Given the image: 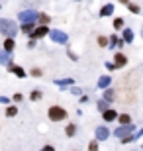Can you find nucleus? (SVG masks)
<instances>
[{
    "label": "nucleus",
    "instance_id": "f257e3e1",
    "mask_svg": "<svg viewBox=\"0 0 143 151\" xmlns=\"http://www.w3.org/2000/svg\"><path fill=\"white\" fill-rule=\"evenodd\" d=\"M0 34L6 37H14L18 34V26L10 18H0Z\"/></svg>",
    "mask_w": 143,
    "mask_h": 151
},
{
    "label": "nucleus",
    "instance_id": "f03ea898",
    "mask_svg": "<svg viewBox=\"0 0 143 151\" xmlns=\"http://www.w3.org/2000/svg\"><path fill=\"white\" fill-rule=\"evenodd\" d=\"M47 118H49L51 122H63V120L69 118V112H67L63 106H59V104H53V106H49V110H47Z\"/></svg>",
    "mask_w": 143,
    "mask_h": 151
},
{
    "label": "nucleus",
    "instance_id": "7ed1b4c3",
    "mask_svg": "<svg viewBox=\"0 0 143 151\" xmlns=\"http://www.w3.org/2000/svg\"><path fill=\"white\" fill-rule=\"evenodd\" d=\"M133 129H137L133 122L132 124H124V126H118V128L114 129V135L118 137V139H121V137H126V135H132Z\"/></svg>",
    "mask_w": 143,
    "mask_h": 151
},
{
    "label": "nucleus",
    "instance_id": "20e7f679",
    "mask_svg": "<svg viewBox=\"0 0 143 151\" xmlns=\"http://www.w3.org/2000/svg\"><path fill=\"white\" fill-rule=\"evenodd\" d=\"M49 37H51V41L61 43V45L69 43V35H67L65 32H61V29H49Z\"/></svg>",
    "mask_w": 143,
    "mask_h": 151
},
{
    "label": "nucleus",
    "instance_id": "39448f33",
    "mask_svg": "<svg viewBox=\"0 0 143 151\" xmlns=\"http://www.w3.org/2000/svg\"><path fill=\"white\" fill-rule=\"evenodd\" d=\"M18 20L20 22H37V12L35 10H22L18 14Z\"/></svg>",
    "mask_w": 143,
    "mask_h": 151
},
{
    "label": "nucleus",
    "instance_id": "423d86ee",
    "mask_svg": "<svg viewBox=\"0 0 143 151\" xmlns=\"http://www.w3.org/2000/svg\"><path fill=\"white\" fill-rule=\"evenodd\" d=\"M45 35H49V26H41V24H37L29 37L32 39H43Z\"/></svg>",
    "mask_w": 143,
    "mask_h": 151
},
{
    "label": "nucleus",
    "instance_id": "0eeeda50",
    "mask_svg": "<svg viewBox=\"0 0 143 151\" xmlns=\"http://www.w3.org/2000/svg\"><path fill=\"white\" fill-rule=\"evenodd\" d=\"M108 137H110V128H108V126H98V128L94 129V139L106 141Z\"/></svg>",
    "mask_w": 143,
    "mask_h": 151
},
{
    "label": "nucleus",
    "instance_id": "6e6552de",
    "mask_svg": "<svg viewBox=\"0 0 143 151\" xmlns=\"http://www.w3.org/2000/svg\"><path fill=\"white\" fill-rule=\"evenodd\" d=\"M6 69H8V73H14L18 78H26V71H24L20 65H16V63L8 61V63H6Z\"/></svg>",
    "mask_w": 143,
    "mask_h": 151
},
{
    "label": "nucleus",
    "instance_id": "1a4fd4ad",
    "mask_svg": "<svg viewBox=\"0 0 143 151\" xmlns=\"http://www.w3.org/2000/svg\"><path fill=\"white\" fill-rule=\"evenodd\" d=\"M114 65L116 69H124L127 65V55L121 51H114Z\"/></svg>",
    "mask_w": 143,
    "mask_h": 151
},
{
    "label": "nucleus",
    "instance_id": "9d476101",
    "mask_svg": "<svg viewBox=\"0 0 143 151\" xmlns=\"http://www.w3.org/2000/svg\"><path fill=\"white\" fill-rule=\"evenodd\" d=\"M102 118H104L106 124L116 122V120H118V112H116L114 108H108V110H104V112H102Z\"/></svg>",
    "mask_w": 143,
    "mask_h": 151
},
{
    "label": "nucleus",
    "instance_id": "9b49d317",
    "mask_svg": "<svg viewBox=\"0 0 143 151\" xmlns=\"http://www.w3.org/2000/svg\"><path fill=\"white\" fill-rule=\"evenodd\" d=\"M114 10H116V4H104L102 8H100L98 16L100 18H108V16H112V14H114Z\"/></svg>",
    "mask_w": 143,
    "mask_h": 151
},
{
    "label": "nucleus",
    "instance_id": "f8f14e48",
    "mask_svg": "<svg viewBox=\"0 0 143 151\" xmlns=\"http://www.w3.org/2000/svg\"><path fill=\"white\" fill-rule=\"evenodd\" d=\"M2 49H4L6 53H12V51L16 49V39L14 37H6L4 43H2Z\"/></svg>",
    "mask_w": 143,
    "mask_h": 151
},
{
    "label": "nucleus",
    "instance_id": "ddd939ff",
    "mask_svg": "<svg viewBox=\"0 0 143 151\" xmlns=\"http://www.w3.org/2000/svg\"><path fill=\"white\" fill-rule=\"evenodd\" d=\"M121 35H124V41H126V43H133V39H135V34H133V29L132 28H124L121 29Z\"/></svg>",
    "mask_w": 143,
    "mask_h": 151
},
{
    "label": "nucleus",
    "instance_id": "4468645a",
    "mask_svg": "<svg viewBox=\"0 0 143 151\" xmlns=\"http://www.w3.org/2000/svg\"><path fill=\"white\" fill-rule=\"evenodd\" d=\"M55 84L59 86V88H71L73 84H75V78H71V77L69 78H57Z\"/></svg>",
    "mask_w": 143,
    "mask_h": 151
},
{
    "label": "nucleus",
    "instance_id": "2eb2a0df",
    "mask_svg": "<svg viewBox=\"0 0 143 151\" xmlns=\"http://www.w3.org/2000/svg\"><path fill=\"white\" fill-rule=\"evenodd\" d=\"M35 26H37V22H24L22 26H20V29H22V34L32 35V32L35 29Z\"/></svg>",
    "mask_w": 143,
    "mask_h": 151
},
{
    "label": "nucleus",
    "instance_id": "dca6fc26",
    "mask_svg": "<svg viewBox=\"0 0 143 151\" xmlns=\"http://www.w3.org/2000/svg\"><path fill=\"white\" fill-rule=\"evenodd\" d=\"M110 84H112V77H110V75H102V77L98 78V88H100V90L108 88Z\"/></svg>",
    "mask_w": 143,
    "mask_h": 151
},
{
    "label": "nucleus",
    "instance_id": "f3484780",
    "mask_svg": "<svg viewBox=\"0 0 143 151\" xmlns=\"http://www.w3.org/2000/svg\"><path fill=\"white\" fill-rule=\"evenodd\" d=\"M106 102H114L116 100V90L112 88V86H108V88H104V96H102Z\"/></svg>",
    "mask_w": 143,
    "mask_h": 151
},
{
    "label": "nucleus",
    "instance_id": "a211bd4d",
    "mask_svg": "<svg viewBox=\"0 0 143 151\" xmlns=\"http://www.w3.org/2000/svg\"><path fill=\"white\" fill-rule=\"evenodd\" d=\"M49 22H51L49 14H45V12H37V24H41V26H49Z\"/></svg>",
    "mask_w": 143,
    "mask_h": 151
},
{
    "label": "nucleus",
    "instance_id": "6ab92c4d",
    "mask_svg": "<svg viewBox=\"0 0 143 151\" xmlns=\"http://www.w3.org/2000/svg\"><path fill=\"white\" fill-rule=\"evenodd\" d=\"M112 26H114V29H116V32H121V29L126 28V22H124V18H121V16H118V18H114Z\"/></svg>",
    "mask_w": 143,
    "mask_h": 151
},
{
    "label": "nucleus",
    "instance_id": "aec40b11",
    "mask_svg": "<svg viewBox=\"0 0 143 151\" xmlns=\"http://www.w3.org/2000/svg\"><path fill=\"white\" fill-rule=\"evenodd\" d=\"M127 12H132V14H141V6L139 4H133V2H129V4H126Z\"/></svg>",
    "mask_w": 143,
    "mask_h": 151
},
{
    "label": "nucleus",
    "instance_id": "412c9836",
    "mask_svg": "<svg viewBox=\"0 0 143 151\" xmlns=\"http://www.w3.org/2000/svg\"><path fill=\"white\" fill-rule=\"evenodd\" d=\"M6 118H14V116H16V114H18V108L16 106H14V104H8V106H6Z\"/></svg>",
    "mask_w": 143,
    "mask_h": 151
},
{
    "label": "nucleus",
    "instance_id": "4be33fe9",
    "mask_svg": "<svg viewBox=\"0 0 143 151\" xmlns=\"http://www.w3.org/2000/svg\"><path fill=\"white\" fill-rule=\"evenodd\" d=\"M65 134H67V137H73V135L77 134V124H67Z\"/></svg>",
    "mask_w": 143,
    "mask_h": 151
},
{
    "label": "nucleus",
    "instance_id": "5701e85b",
    "mask_svg": "<svg viewBox=\"0 0 143 151\" xmlns=\"http://www.w3.org/2000/svg\"><path fill=\"white\" fill-rule=\"evenodd\" d=\"M118 122H120V126L132 124V116H129V114H118Z\"/></svg>",
    "mask_w": 143,
    "mask_h": 151
},
{
    "label": "nucleus",
    "instance_id": "b1692460",
    "mask_svg": "<svg viewBox=\"0 0 143 151\" xmlns=\"http://www.w3.org/2000/svg\"><path fill=\"white\" fill-rule=\"evenodd\" d=\"M41 98H43V92H41V90H32V94H29V100L39 102Z\"/></svg>",
    "mask_w": 143,
    "mask_h": 151
},
{
    "label": "nucleus",
    "instance_id": "393cba45",
    "mask_svg": "<svg viewBox=\"0 0 143 151\" xmlns=\"http://www.w3.org/2000/svg\"><path fill=\"white\" fill-rule=\"evenodd\" d=\"M96 108H98V112H104V110H108V108H110V102H106L104 98H102V100L96 102Z\"/></svg>",
    "mask_w": 143,
    "mask_h": 151
},
{
    "label": "nucleus",
    "instance_id": "a878e982",
    "mask_svg": "<svg viewBox=\"0 0 143 151\" xmlns=\"http://www.w3.org/2000/svg\"><path fill=\"white\" fill-rule=\"evenodd\" d=\"M118 39H120V37H118L116 34L108 37V47H110V49H116V43H118Z\"/></svg>",
    "mask_w": 143,
    "mask_h": 151
},
{
    "label": "nucleus",
    "instance_id": "bb28decb",
    "mask_svg": "<svg viewBox=\"0 0 143 151\" xmlns=\"http://www.w3.org/2000/svg\"><path fill=\"white\" fill-rule=\"evenodd\" d=\"M8 57H10V53H6L4 49L0 51V63H2V65H6V63L10 61V59H8Z\"/></svg>",
    "mask_w": 143,
    "mask_h": 151
},
{
    "label": "nucleus",
    "instance_id": "cd10ccee",
    "mask_svg": "<svg viewBox=\"0 0 143 151\" xmlns=\"http://www.w3.org/2000/svg\"><path fill=\"white\" fill-rule=\"evenodd\" d=\"M96 41H98L100 47H108V37H106V35H98V39H96Z\"/></svg>",
    "mask_w": 143,
    "mask_h": 151
},
{
    "label": "nucleus",
    "instance_id": "c85d7f7f",
    "mask_svg": "<svg viewBox=\"0 0 143 151\" xmlns=\"http://www.w3.org/2000/svg\"><path fill=\"white\" fill-rule=\"evenodd\" d=\"M98 143H100L98 139H92L90 143H88V151H98V149H100V147H98Z\"/></svg>",
    "mask_w": 143,
    "mask_h": 151
},
{
    "label": "nucleus",
    "instance_id": "c756f323",
    "mask_svg": "<svg viewBox=\"0 0 143 151\" xmlns=\"http://www.w3.org/2000/svg\"><path fill=\"white\" fill-rule=\"evenodd\" d=\"M29 75H32V77H35V78H39V77H41V75H43V71H41V69H39V67H33L32 71H29Z\"/></svg>",
    "mask_w": 143,
    "mask_h": 151
},
{
    "label": "nucleus",
    "instance_id": "7c9ffc66",
    "mask_svg": "<svg viewBox=\"0 0 143 151\" xmlns=\"http://www.w3.org/2000/svg\"><path fill=\"white\" fill-rule=\"evenodd\" d=\"M22 100H24V94H22V92H16V94L12 96V102H16V104H18V102H22Z\"/></svg>",
    "mask_w": 143,
    "mask_h": 151
},
{
    "label": "nucleus",
    "instance_id": "2f4dec72",
    "mask_svg": "<svg viewBox=\"0 0 143 151\" xmlns=\"http://www.w3.org/2000/svg\"><path fill=\"white\" fill-rule=\"evenodd\" d=\"M104 67L108 69L110 73H112V71H116V65H114V61H106V63H104Z\"/></svg>",
    "mask_w": 143,
    "mask_h": 151
},
{
    "label": "nucleus",
    "instance_id": "473e14b6",
    "mask_svg": "<svg viewBox=\"0 0 143 151\" xmlns=\"http://www.w3.org/2000/svg\"><path fill=\"white\" fill-rule=\"evenodd\" d=\"M71 94H75V96H80V94H83V90L78 88V86H71Z\"/></svg>",
    "mask_w": 143,
    "mask_h": 151
},
{
    "label": "nucleus",
    "instance_id": "72a5a7b5",
    "mask_svg": "<svg viewBox=\"0 0 143 151\" xmlns=\"http://www.w3.org/2000/svg\"><path fill=\"white\" fill-rule=\"evenodd\" d=\"M67 57H69L71 61H78V55H77V53H73V51H67Z\"/></svg>",
    "mask_w": 143,
    "mask_h": 151
},
{
    "label": "nucleus",
    "instance_id": "f704fd0d",
    "mask_svg": "<svg viewBox=\"0 0 143 151\" xmlns=\"http://www.w3.org/2000/svg\"><path fill=\"white\" fill-rule=\"evenodd\" d=\"M120 141H121V143H132V141H133V134L132 135H126V137H121Z\"/></svg>",
    "mask_w": 143,
    "mask_h": 151
},
{
    "label": "nucleus",
    "instance_id": "c9c22d12",
    "mask_svg": "<svg viewBox=\"0 0 143 151\" xmlns=\"http://www.w3.org/2000/svg\"><path fill=\"white\" fill-rule=\"evenodd\" d=\"M139 137H143V128H139L137 132L133 134V141H135V139H139Z\"/></svg>",
    "mask_w": 143,
    "mask_h": 151
},
{
    "label": "nucleus",
    "instance_id": "e433bc0d",
    "mask_svg": "<svg viewBox=\"0 0 143 151\" xmlns=\"http://www.w3.org/2000/svg\"><path fill=\"white\" fill-rule=\"evenodd\" d=\"M12 98H8V96H0V104H10Z\"/></svg>",
    "mask_w": 143,
    "mask_h": 151
},
{
    "label": "nucleus",
    "instance_id": "4c0bfd02",
    "mask_svg": "<svg viewBox=\"0 0 143 151\" xmlns=\"http://www.w3.org/2000/svg\"><path fill=\"white\" fill-rule=\"evenodd\" d=\"M35 41H37V39H32V37H29V41H28V49H33V47H35Z\"/></svg>",
    "mask_w": 143,
    "mask_h": 151
},
{
    "label": "nucleus",
    "instance_id": "58836bf2",
    "mask_svg": "<svg viewBox=\"0 0 143 151\" xmlns=\"http://www.w3.org/2000/svg\"><path fill=\"white\" fill-rule=\"evenodd\" d=\"M78 102H80V104H86V102H88V96H86V94H80Z\"/></svg>",
    "mask_w": 143,
    "mask_h": 151
},
{
    "label": "nucleus",
    "instance_id": "ea45409f",
    "mask_svg": "<svg viewBox=\"0 0 143 151\" xmlns=\"http://www.w3.org/2000/svg\"><path fill=\"white\" fill-rule=\"evenodd\" d=\"M41 151H55V147H53V145H43Z\"/></svg>",
    "mask_w": 143,
    "mask_h": 151
},
{
    "label": "nucleus",
    "instance_id": "a19ab883",
    "mask_svg": "<svg viewBox=\"0 0 143 151\" xmlns=\"http://www.w3.org/2000/svg\"><path fill=\"white\" fill-rule=\"evenodd\" d=\"M116 45H118V47H120V49H121V47L126 45V41H124V39H118V43H116Z\"/></svg>",
    "mask_w": 143,
    "mask_h": 151
},
{
    "label": "nucleus",
    "instance_id": "79ce46f5",
    "mask_svg": "<svg viewBox=\"0 0 143 151\" xmlns=\"http://www.w3.org/2000/svg\"><path fill=\"white\" fill-rule=\"evenodd\" d=\"M118 2H120V4H129L132 0H118Z\"/></svg>",
    "mask_w": 143,
    "mask_h": 151
},
{
    "label": "nucleus",
    "instance_id": "37998d69",
    "mask_svg": "<svg viewBox=\"0 0 143 151\" xmlns=\"http://www.w3.org/2000/svg\"><path fill=\"white\" fill-rule=\"evenodd\" d=\"M141 37H143V29H141Z\"/></svg>",
    "mask_w": 143,
    "mask_h": 151
},
{
    "label": "nucleus",
    "instance_id": "c03bdc74",
    "mask_svg": "<svg viewBox=\"0 0 143 151\" xmlns=\"http://www.w3.org/2000/svg\"><path fill=\"white\" fill-rule=\"evenodd\" d=\"M141 147H143V141H141Z\"/></svg>",
    "mask_w": 143,
    "mask_h": 151
},
{
    "label": "nucleus",
    "instance_id": "a18cd8bd",
    "mask_svg": "<svg viewBox=\"0 0 143 151\" xmlns=\"http://www.w3.org/2000/svg\"><path fill=\"white\" fill-rule=\"evenodd\" d=\"M77 2H80V0H77Z\"/></svg>",
    "mask_w": 143,
    "mask_h": 151
},
{
    "label": "nucleus",
    "instance_id": "49530a36",
    "mask_svg": "<svg viewBox=\"0 0 143 151\" xmlns=\"http://www.w3.org/2000/svg\"><path fill=\"white\" fill-rule=\"evenodd\" d=\"M0 8H2V4H0Z\"/></svg>",
    "mask_w": 143,
    "mask_h": 151
}]
</instances>
